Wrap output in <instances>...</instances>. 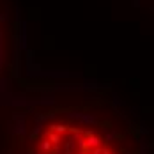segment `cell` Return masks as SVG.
Segmentation results:
<instances>
[{
    "label": "cell",
    "mask_w": 154,
    "mask_h": 154,
    "mask_svg": "<svg viewBox=\"0 0 154 154\" xmlns=\"http://www.w3.org/2000/svg\"><path fill=\"white\" fill-rule=\"evenodd\" d=\"M18 23L13 0H0V89L14 69Z\"/></svg>",
    "instance_id": "obj_2"
},
{
    "label": "cell",
    "mask_w": 154,
    "mask_h": 154,
    "mask_svg": "<svg viewBox=\"0 0 154 154\" xmlns=\"http://www.w3.org/2000/svg\"><path fill=\"white\" fill-rule=\"evenodd\" d=\"M0 154H152L147 126L97 85H39L0 124Z\"/></svg>",
    "instance_id": "obj_1"
}]
</instances>
